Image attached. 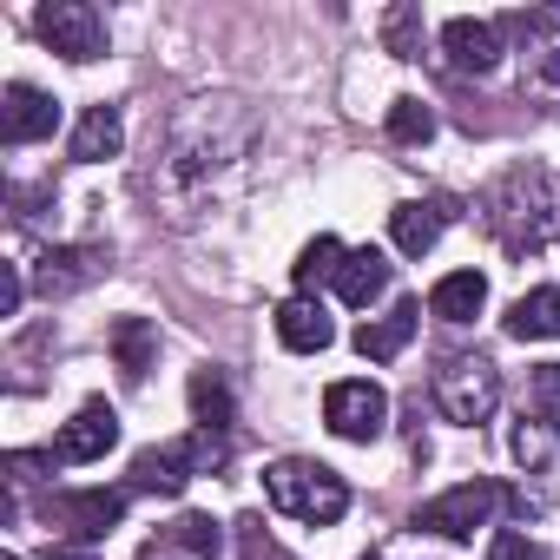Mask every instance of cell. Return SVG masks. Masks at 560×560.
<instances>
[{"label": "cell", "instance_id": "7c38bea8", "mask_svg": "<svg viewBox=\"0 0 560 560\" xmlns=\"http://www.w3.org/2000/svg\"><path fill=\"white\" fill-rule=\"evenodd\" d=\"M54 126H60V106H54L40 86L14 80L8 93H0V139H8V145H34V139H47Z\"/></svg>", "mask_w": 560, "mask_h": 560}, {"label": "cell", "instance_id": "d4e9b609", "mask_svg": "<svg viewBox=\"0 0 560 560\" xmlns=\"http://www.w3.org/2000/svg\"><path fill=\"white\" fill-rule=\"evenodd\" d=\"M343 257H350V250H343L330 231H324V237H311V244H304V257L291 264V277H298V298H311L317 284H337V277H343Z\"/></svg>", "mask_w": 560, "mask_h": 560}, {"label": "cell", "instance_id": "30bf717a", "mask_svg": "<svg viewBox=\"0 0 560 560\" xmlns=\"http://www.w3.org/2000/svg\"><path fill=\"white\" fill-rule=\"evenodd\" d=\"M119 521H126V494L119 488H86V494H54L47 501V527H67L73 547L106 540Z\"/></svg>", "mask_w": 560, "mask_h": 560}, {"label": "cell", "instance_id": "d6a6232c", "mask_svg": "<svg viewBox=\"0 0 560 560\" xmlns=\"http://www.w3.org/2000/svg\"><path fill=\"white\" fill-rule=\"evenodd\" d=\"M47 560H93V547H47Z\"/></svg>", "mask_w": 560, "mask_h": 560}, {"label": "cell", "instance_id": "277c9868", "mask_svg": "<svg viewBox=\"0 0 560 560\" xmlns=\"http://www.w3.org/2000/svg\"><path fill=\"white\" fill-rule=\"evenodd\" d=\"M429 402L442 409V422L455 429H481L501 402V370L475 350V357H442V370L429 376Z\"/></svg>", "mask_w": 560, "mask_h": 560}, {"label": "cell", "instance_id": "9c48e42d", "mask_svg": "<svg viewBox=\"0 0 560 560\" xmlns=\"http://www.w3.org/2000/svg\"><path fill=\"white\" fill-rule=\"evenodd\" d=\"M324 422H330V435H343V442H376V435L389 429V396H383L370 376L330 383V389H324Z\"/></svg>", "mask_w": 560, "mask_h": 560}, {"label": "cell", "instance_id": "4dcf8cb0", "mask_svg": "<svg viewBox=\"0 0 560 560\" xmlns=\"http://www.w3.org/2000/svg\"><path fill=\"white\" fill-rule=\"evenodd\" d=\"M488 560H547V547H534L527 534H514V527H501V534L488 540Z\"/></svg>", "mask_w": 560, "mask_h": 560}, {"label": "cell", "instance_id": "f546056e", "mask_svg": "<svg viewBox=\"0 0 560 560\" xmlns=\"http://www.w3.org/2000/svg\"><path fill=\"white\" fill-rule=\"evenodd\" d=\"M237 553H244V560H298V553H284V547L270 540V527H264L257 514L237 521Z\"/></svg>", "mask_w": 560, "mask_h": 560}, {"label": "cell", "instance_id": "9a60e30c", "mask_svg": "<svg viewBox=\"0 0 560 560\" xmlns=\"http://www.w3.org/2000/svg\"><path fill=\"white\" fill-rule=\"evenodd\" d=\"M100 264H106V250H93V244H60V250H47V257L34 264V284H40V298H73V291H86L93 277H100Z\"/></svg>", "mask_w": 560, "mask_h": 560}, {"label": "cell", "instance_id": "1f68e13d", "mask_svg": "<svg viewBox=\"0 0 560 560\" xmlns=\"http://www.w3.org/2000/svg\"><path fill=\"white\" fill-rule=\"evenodd\" d=\"M21 298H27L21 264H0V317H21Z\"/></svg>", "mask_w": 560, "mask_h": 560}, {"label": "cell", "instance_id": "3957f363", "mask_svg": "<svg viewBox=\"0 0 560 560\" xmlns=\"http://www.w3.org/2000/svg\"><path fill=\"white\" fill-rule=\"evenodd\" d=\"M264 494L277 514H291V521H311V527H337L350 514V481L324 462H304V455H284V462H270L264 468Z\"/></svg>", "mask_w": 560, "mask_h": 560}, {"label": "cell", "instance_id": "7402d4cb", "mask_svg": "<svg viewBox=\"0 0 560 560\" xmlns=\"http://www.w3.org/2000/svg\"><path fill=\"white\" fill-rule=\"evenodd\" d=\"M508 337H521V343H547V337H560V291L547 284V291L514 298V304H508Z\"/></svg>", "mask_w": 560, "mask_h": 560}, {"label": "cell", "instance_id": "e575fe53", "mask_svg": "<svg viewBox=\"0 0 560 560\" xmlns=\"http://www.w3.org/2000/svg\"><path fill=\"white\" fill-rule=\"evenodd\" d=\"M145 560H165V553H145Z\"/></svg>", "mask_w": 560, "mask_h": 560}, {"label": "cell", "instance_id": "7a4b0ae2", "mask_svg": "<svg viewBox=\"0 0 560 560\" xmlns=\"http://www.w3.org/2000/svg\"><path fill=\"white\" fill-rule=\"evenodd\" d=\"M481 224L494 231V244L508 257H534L553 231H560V178L540 165H514L494 178V191L481 198Z\"/></svg>", "mask_w": 560, "mask_h": 560}, {"label": "cell", "instance_id": "83f0119b", "mask_svg": "<svg viewBox=\"0 0 560 560\" xmlns=\"http://www.w3.org/2000/svg\"><path fill=\"white\" fill-rule=\"evenodd\" d=\"M389 139H396V145H429V139H435V113H429L416 93H402V100L389 106Z\"/></svg>", "mask_w": 560, "mask_h": 560}, {"label": "cell", "instance_id": "836d02e7", "mask_svg": "<svg viewBox=\"0 0 560 560\" xmlns=\"http://www.w3.org/2000/svg\"><path fill=\"white\" fill-rule=\"evenodd\" d=\"M0 560H21V553H0Z\"/></svg>", "mask_w": 560, "mask_h": 560}, {"label": "cell", "instance_id": "d6986e66", "mask_svg": "<svg viewBox=\"0 0 560 560\" xmlns=\"http://www.w3.org/2000/svg\"><path fill=\"white\" fill-rule=\"evenodd\" d=\"M126 145V119H119V106H86L80 113V126H73V159L80 165H100V159H113Z\"/></svg>", "mask_w": 560, "mask_h": 560}, {"label": "cell", "instance_id": "f1b7e54d", "mask_svg": "<svg viewBox=\"0 0 560 560\" xmlns=\"http://www.w3.org/2000/svg\"><path fill=\"white\" fill-rule=\"evenodd\" d=\"M527 416H540L553 435H560V363H540L527 376Z\"/></svg>", "mask_w": 560, "mask_h": 560}, {"label": "cell", "instance_id": "44dd1931", "mask_svg": "<svg viewBox=\"0 0 560 560\" xmlns=\"http://www.w3.org/2000/svg\"><path fill=\"white\" fill-rule=\"evenodd\" d=\"M383 291H389V257L383 250H350L343 257V277H337V298L350 311H370Z\"/></svg>", "mask_w": 560, "mask_h": 560}, {"label": "cell", "instance_id": "ac0fdd59", "mask_svg": "<svg viewBox=\"0 0 560 560\" xmlns=\"http://www.w3.org/2000/svg\"><path fill=\"white\" fill-rule=\"evenodd\" d=\"M481 304H488V277L481 270H448L429 291V317H442V324H468V317H481Z\"/></svg>", "mask_w": 560, "mask_h": 560}, {"label": "cell", "instance_id": "5bb4252c", "mask_svg": "<svg viewBox=\"0 0 560 560\" xmlns=\"http://www.w3.org/2000/svg\"><path fill=\"white\" fill-rule=\"evenodd\" d=\"M442 54H448V67H455V73H475V80H481V73H494V67H501V27H494V21H468V14H462V21H448V27H442Z\"/></svg>", "mask_w": 560, "mask_h": 560}, {"label": "cell", "instance_id": "6da1fadb", "mask_svg": "<svg viewBox=\"0 0 560 560\" xmlns=\"http://www.w3.org/2000/svg\"><path fill=\"white\" fill-rule=\"evenodd\" d=\"M257 145H264V119L237 93H191L185 106H172L165 132L152 139V165L139 185L172 231H198L244 198Z\"/></svg>", "mask_w": 560, "mask_h": 560}, {"label": "cell", "instance_id": "8992f818", "mask_svg": "<svg viewBox=\"0 0 560 560\" xmlns=\"http://www.w3.org/2000/svg\"><path fill=\"white\" fill-rule=\"evenodd\" d=\"M224 462V435H185V442H165V448H145L139 462H132V488H145V494H185L191 488V475H211Z\"/></svg>", "mask_w": 560, "mask_h": 560}, {"label": "cell", "instance_id": "603a6c76", "mask_svg": "<svg viewBox=\"0 0 560 560\" xmlns=\"http://www.w3.org/2000/svg\"><path fill=\"white\" fill-rule=\"evenodd\" d=\"M152 350H159V330H152L145 317H119V324H113V363H119V376H126L132 389L145 383Z\"/></svg>", "mask_w": 560, "mask_h": 560}, {"label": "cell", "instance_id": "e0dca14e", "mask_svg": "<svg viewBox=\"0 0 560 560\" xmlns=\"http://www.w3.org/2000/svg\"><path fill=\"white\" fill-rule=\"evenodd\" d=\"M416 324H422V304H416V298H402L389 317H376V324H363V330H357V357H370V363H396V357L409 350Z\"/></svg>", "mask_w": 560, "mask_h": 560}, {"label": "cell", "instance_id": "52a82bcc", "mask_svg": "<svg viewBox=\"0 0 560 560\" xmlns=\"http://www.w3.org/2000/svg\"><path fill=\"white\" fill-rule=\"evenodd\" d=\"M508 494L494 488V481H462V488H448V494H435V501H422L416 508V527L422 534H442V540H468L475 527H488L494 521V508H501Z\"/></svg>", "mask_w": 560, "mask_h": 560}, {"label": "cell", "instance_id": "4fadbf2b", "mask_svg": "<svg viewBox=\"0 0 560 560\" xmlns=\"http://www.w3.org/2000/svg\"><path fill=\"white\" fill-rule=\"evenodd\" d=\"M448 224H455V198H409V205L389 211V237H396L402 257L435 250V237H442Z\"/></svg>", "mask_w": 560, "mask_h": 560}, {"label": "cell", "instance_id": "cb8c5ba5", "mask_svg": "<svg viewBox=\"0 0 560 560\" xmlns=\"http://www.w3.org/2000/svg\"><path fill=\"white\" fill-rule=\"evenodd\" d=\"M145 553H198V560H211L218 553V521L211 514H178L172 527H159L145 540Z\"/></svg>", "mask_w": 560, "mask_h": 560}, {"label": "cell", "instance_id": "ba28073f", "mask_svg": "<svg viewBox=\"0 0 560 560\" xmlns=\"http://www.w3.org/2000/svg\"><path fill=\"white\" fill-rule=\"evenodd\" d=\"M34 27H40V40H47L60 60H73V67H86V60L106 54V14L93 8V0H47Z\"/></svg>", "mask_w": 560, "mask_h": 560}, {"label": "cell", "instance_id": "5b68a950", "mask_svg": "<svg viewBox=\"0 0 560 560\" xmlns=\"http://www.w3.org/2000/svg\"><path fill=\"white\" fill-rule=\"evenodd\" d=\"M501 27L514 34V54H521V93L534 106L560 113V14L527 8V14H508Z\"/></svg>", "mask_w": 560, "mask_h": 560}, {"label": "cell", "instance_id": "2e32d148", "mask_svg": "<svg viewBox=\"0 0 560 560\" xmlns=\"http://www.w3.org/2000/svg\"><path fill=\"white\" fill-rule=\"evenodd\" d=\"M277 343L298 350V357H317L337 343V324L317 298H291V304H277Z\"/></svg>", "mask_w": 560, "mask_h": 560}, {"label": "cell", "instance_id": "4316f807", "mask_svg": "<svg viewBox=\"0 0 560 560\" xmlns=\"http://www.w3.org/2000/svg\"><path fill=\"white\" fill-rule=\"evenodd\" d=\"M383 47H389L396 60H422V8L396 0V8L383 14Z\"/></svg>", "mask_w": 560, "mask_h": 560}, {"label": "cell", "instance_id": "ffe728a7", "mask_svg": "<svg viewBox=\"0 0 560 560\" xmlns=\"http://www.w3.org/2000/svg\"><path fill=\"white\" fill-rule=\"evenodd\" d=\"M191 422L205 429V435H231V422H237V402H231V383H224V370H191Z\"/></svg>", "mask_w": 560, "mask_h": 560}, {"label": "cell", "instance_id": "484cf974", "mask_svg": "<svg viewBox=\"0 0 560 560\" xmlns=\"http://www.w3.org/2000/svg\"><path fill=\"white\" fill-rule=\"evenodd\" d=\"M553 448H560V435H553V429H547L540 416H527V409H521V422L508 429V455H514V462H521L527 475H540V468L553 462Z\"/></svg>", "mask_w": 560, "mask_h": 560}, {"label": "cell", "instance_id": "8fae6325", "mask_svg": "<svg viewBox=\"0 0 560 560\" xmlns=\"http://www.w3.org/2000/svg\"><path fill=\"white\" fill-rule=\"evenodd\" d=\"M113 442H119V416H113V402H80V416L54 435V462L86 468V462H106Z\"/></svg>", "mask_w": 560, "mask_h": 560}]
</instances>
